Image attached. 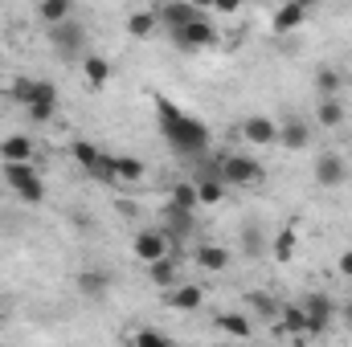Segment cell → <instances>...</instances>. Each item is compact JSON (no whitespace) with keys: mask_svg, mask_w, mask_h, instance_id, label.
Listing matches in <instances>:
<instances>
[{"mask_svg":"<svg viewBox=\"0 0 352 347\" xmlns=\"http://www.w3.org/2000/svg\"><path fill=\"white\" fill-rule=\"evenodd\" d=\"M111 286H115V278H111L107 270H78V278H74V290H78L87 302H102V298L111 294Z\"/></svg>","mask_w":352,"mask_h":347,"instance_id":"9c48e42d","label":"cell"},{"mask_svg":"<svg viewBox=\"0 0 352 347\" xmlns=\"http://www.w3.org/2000/svg\"><path fill=\"white\" fill-rule=\"evenodd\" d=\"M50 41H54V49H58L62 58H87V53H82V49H87V29H82V21H66V25L50 29Z\"/></svg>","mask_w":352,"mask_h":347,"instance_id":"8992f818","label":"cell"},{"mask_svg":"<svg viewBox=\"0 0 352 347\" xmlns=\"http://www.w3.org/2000/svg\"><path fill=\"white\" fill-rule=\"evenodd\" d=\"M209 347H238V344H230V339H226V344H209Z\"/></svg>","mask_w":352,"mask_h":347,"instance_id":"d590c367","label":"cell"},{"mask_svg":"<svg viewBox=\"0 0 352 347\" xmlns=\"http://www.w3.org/2000/svg\"><path fill=\"white\" fill-rule=\"evenodd\" d=\"M0 160H4V164H29V160H33V139H29V135H8V139H0Z\"/></svg>","mask_w":352,"mask_h":347,"instance_id":"e0dca14e","label":"cell"},{"mask_svg":"<svg viewBox=\"0 0 352 347\" xmlns=\"http://www.w3.org/2000/svg\"><path fill=\"white\" fill-rule=\"evenodd\" d=\"M0 323H4V302H0Z\"/></svg>","mask_w":352,"mask_h":347,"instance_id":"8d00e7d4","label":"cell"},{"mask_svg":"<svg viewBox=\"0 0 352 347\" xmlns=\"http://www.w3.org/2000/svg\"><path fill=\"white\" fill-rule=\"evenodd\" d=\"M340 274H344V278H352V250H344V254H340Z\"/></svg>","mask_w":352,"mask_h":347,"instance_id":"e575fe53","label":"cell"},{"mask_svg":"<svg viewBox=\"0 0 352 347\" xmlns=\"http://www.w3.org/2000/svg\"><path fill=\"white\" fill-rule=\"evenodd\" d=\"M70 156H74V164L82 168V172H98V164H102V152L94 147V143H87V139H74V147H70Z\"/></svg>","mask_w":352,"mask_h":347,"instance_id":"d4e9b609","label":"cell"},{"mask_svg":"<svg viewBox=\"0 0 352 347\" xmlns=\"http://www.w3.org/2000/svg\"><path fill=\"white\" fill-rule=\"evenodd\" d=\"M144 176H148L144 160H135V156H115V180H123V184H140Z\"/></svg>","mask_w":352,"mask_h":347,"instance_id":"4316f807","label":"cell"},{"mask_svg":"<svg viewBox=\"0 0 352 347\" xmlns=\"http://www.w3.org/2000/svg\"><path fill=\"white\" fill-rule=\"evenodd\" d=\"M78 66H82V78H87V86H90V90H107V86H111V62H107V58H98V53H87Z\"/></svg>","mask_w":352,"mask_h":347,"instance_id":"2e32d148","label":"cell"},{"mask_svg":"<svg viewBox=\"0 0 352 347\" xmlns=\"http://www.w3.org/2000/svg\"><path fill=\"white\" fill-rule=\"evenodd\" d=\"M201 200H197V184L192 180H180L173 184V192H168V208H180V213H192Z\"/></svg>","mask_w":352,"mask_h":347,"instance_id":"cb8c5ba5","label":"cell"},{"mask_svg":"<svg viewBox=\"0 0 352 347\" xmlns=\"http://www.w3.org/2000/svg\"><path fill=\"white\" fill-rule=\"evenodd\" d=\"M299 307H303V315H307V335H324V331L332 327V319H336V302H332L328 294H320V290H311Z\"/></svg>","mask_w":352,"mask_h":347,"instance_id":"5b68a950","label":"cell"},{"mask_svg":"<svg viewBox=\"0 0 352 347\" xmlns=\"http://www.w3.org/2000/svg\"><path fill=\"white\" fill-rule=\"evenodd\" d=\"M4 184L25 204H41L45 200V180H41V172L33 164H4Z\"/></svg>","mask_w":352,"mask_h":347,"instance_id":"3957f363","label":"cell"},{"mask_svg":"<svg viewBox=\"0 0 352 347\" xmlns=\"http://www.w3.org/2000/svg\"><path fill=\"white\" fill-rule=\"evenodd\" d=\"M37 16H41L50 29H58V25L74 21V8H70V0H41V4H37Z\"/></svg>","mask_w":352,"mask_h":347,"instance_id":"ffe728a7","label":"cell"},{"mask_svg":"<svg viewBox=\"0 0 352 347\" xmlns=\"http://www.w3.org/2000/svg\"><path fill=\"white\" fill-rule=\"evenodd\" d=\"M168 229H176V237L192 233V213H180V208H168Z\"/></svg>","mask_w":352,"mask_h":347,"instance_id":"1f68e13d","label":"cell"},{"mask_svg":"<svg viewBox=\"0 0 352 347\" xmlns=\"http://www.w3.org/2000/svg\"><path fill=\"white\" fill-rule=\"evenodd\" d=\"M316 123L328 127V131H336V127L344 123V102H340V98H320V106H316Z\"/></svg>","mask_w":352,"mask_h":347,"instance_id":"7402d4cb","label":"cell"},{"mask_svg":"<svg viewBox=\"0 0 352 347\" xmlns=\"http://www.w3.org/2000/svg\"><path fill=\"white\" fill-rule=\"evenodd\" d=\"M176 49H184V53H197V49H213L217 45V25L209 21V12H201L188 29H180L173 37Z\"/></svg>","mask_w":352,"mask_h":347,"instance_id":"277c9868","label":"cell"},{"mask_svg":"<svg viewBox=\"0 0 352 347\" xmlns=\"http://www.w3.org/2000/svg\"><path fill=\"white\" fill-rule=\"evenodd\" d=\"M263 250H266L263 229H258V225H246V229H242V254H246V258H258Z\"/></svg>","mask_w":352,"mask_h":347,"instance_id":"f1b7e54d","label":"cell"},{"mask_svg":"<svg viewBox=\"0 0 352 347\" xmlns=\"http://www.w3.org/2000/svg\"><path fill=\"white\" fill-rule=\"evenodd\" d=\"M307 16H311V4H303V0H291V4H283V8H274V16H270V29H274V33H295L299 25H307Z\"/></svg>","mask_w":352,"mask_h":347,"instance_id":"7c38bea8","label":"cell"},{"mask_svg":"<svg viewBox=\"0 0 352 347\" xmlns=\"http://www.w3.org/2000/svg\"><path fill=\"white\" fill-rule=\"evenodd\" d=\"M274 331H278V335H307V315H303V307H299V302H287V307H278Z\"/></svg>","mask_w":352,"mask_h":347,"instance_id":"5bb4252c","label":"cell"},{"mask_svg":"<svg viewBox=\"0 0 352 347\" xmlns=\"http://www.w3.org/2000/svg\"><path fill=\"white\" fill-rule=\"evenodd\" d=\"M238 131H242V139L254 143V147H274V143H278V123L266 119V115H250V119H242Z\"/></svg>","mask_w":352,"mask_h":347,"instance_id":"ba28073f","label":"cell"},{"mask_svg":"<svg viewBox=\"0 0 352 347\" xmlns=\"http://www.w3.org/2000/svg\"><path fill=\"white\" fill-rule=\"evenodd\" d=\"M197 265L209 270V274H221V270L230 265V250H226V246H201V250H197Z\"/></svg>","mask_w":352,"mask_h":347,"instance_id":"484cf974","label":"cell"},{"mask_svg":"<svg viewBox=\"0 0 352 347\" xmlns=\"http://www.w3.org/2000/svg\"><path fill=\"white\" fill-rule=\"evenodd\" d=\"M344 180H349V160H344V156L328 152V156L316 160V184H320V188H340Z\"/></svg>","mask_w":352,"mask_h":347,"instance_id":"8fae6325","label":"cell"},{"mask_svg":"<svg viewBox=\"0 0 352 347\" xmlns=\"http://www.w3.org/2000/svg\"><path fill=\"white\" fill-rule=\"evenodd\" d=\"M213 327L230 339V344H246L250 335H254V327H250V319L246 315H238V311H226V315H217L213 319Z\"/></svg>","mask_w":352,"mask_h":347,"instance_id":"4fadbf2b","label":"cell"},{"mask_svg":"<svg viewBox=\"0 0 352 347\" xmlns=\"http://www.w3.org/2000/svg\"><path fill=\"white\" fill-rule=\"evenodd\" d=\"M295 258V229L287 225V229H278V237H274V261H291Z\"/></svg>","mask_w":352,"mask_h":347,"instance_id":"f546056e","label":"cell"},{"mask_svg":"<svg viewBox=\"0 0 352 347\" xmlns=\"http://www.w3.org/2000/svg\"><path fill=\"white\" fill-rule=\"evenodd\" d=\"M148 278H152V286H160V290H173V286H180V261L168 254L164 261L148 265Z\"/></svg>","mask_w":352,"mask_h":347,"instance_id":"d6986e66","label":"cell"},{"mask_svg":"<svg viewBox=\"0 0 352 347\" xmlns=\"http://www.w3.org/2000/svg\"><path fill=\"white\" fill-rule=\"evenodd\" d=\"M54 110H58V106L37 102V106H29V119H33V123H50V119H54Z\"/></svg>","mask_w":352,"mask_h":347,"instance_id":"836d02e7","label":"cell"},{"mask_svg":"<svg viewBox=\"0 0 352 347\" xmlns=\"http://www.w3.org/2000/svg\"><path fill=\"white\" fill-rule=\"evenodd\" d=\"M156 16H160V25L176 37L180 29H188V25L201 16V8H197V4H184V0H176V4H160V8H156Z\"/></svg>","mask_w":352,"mask_h":347,"instance_id":"30bf717a","label":"cell"},{"mask_svg":"<svg viewBox=\"0 0 352 347\" xmlns=\"http://www.w3.org/2000/svg\"><path fill=\"white\" fill-rule=\"evenodd\" d=\"M8 98H12V102H21V106L29 110V106H33V98H37V78H12Z\"/></svg>","mask_w":352,"mask_h":347,"instance_id":"83f0119b","label":"cell"},{"mask_svg":"<svg viewBox=\"0 0 352 347\" xmlns=\"http://www.w3.org/2000/svg\"><path fill=\"white\" fill-rule=\"evenodd\" d=\"M340 86H344V74L336 66H320L316 70V90L320 98H340Z\"/></svg>","mask_w":352,"mask_h":347,"instance_id":"603a6c76","label":"cell"},{"mask_svg":"<svg viewBox=\"0 0 352 347\" xmlns=\"http://www.w3.org/2000/svg\"><path fill=\"white\" fill-rule=\"evenodd\" d=\"M156 25H160V16H156V8H140V12H131V16H127V33H131L135 41H144V37H152V33H156Z\"/></svg>","mask_w":352,"mask_h":347,"instance_id":"44dd1931","label":"cell"},{"mask_svg":"<svg viewBox=\"0 0 352 347\" xmlns=\"http://www.w3.org/2000/svg\"><path fill=\"white\" fill-rule=\"evenodd\" d=\"M278 143H283V147H291V152H303V147L311 143V131H307V123H303V119L278 123Z\"/></svg>","mask_w":352,"mask_h":347,"instance_id":"ac0fdd59","label":"cell"},{"mask_svg":"<svg viewBox=\"0 0 352 347\" xmlns=\"http://www.w3.org/2000/svg\"><path fill=\"white\" fill-rule=\"evenodd\" d=\"M246 298H250V307H254V311H258L263 319H278V302H274V298H270L266 290H250Z\"/></svg>","mask_w":352,"mask_h":347,"instance_id":"4dcf8cb0","label":"cell"},{"mask_svg":"<svg viewBox=\"0 0 352 347\" xmlns=\"http://www.w3.org/2000/svg\"><path fill=\"white\" fill-rule=\"evenodd\" d=\"M135 347H176V344L160 331H135Z\"/></svg>","mask_w":352,"mask_h":347,"instance_id":"d6a6232c","label":"cell"},{"mask_svg":"<svg viewBox=\"0 0 352 347\" xmlns=\"http://www.w3.org/2000/svg\"><path fill=\"white\" fill-rule=\"evenodd\" d=\"M156 123H160V135L176 160H205L209 156V127L197 115L180 110L173 98L156 94Z\"/></svg>","mask_w":352,"mask_h":347,"instance_id":"6da1fadb","label":"cell"},{"mask_svg":"<svg viewBox=\"0 0 352 347\" xmlns=\"http://www.w3.org/2000/svg\"><path fill=\"white\" fill-rule=\"evenodd\" d=\"M164 302H168L173 311H197V307L205 302V290L192 286V282H180V286H173V290L164 294Z\"/></svg>","mask_w":352,"mask_h":347,"instance_id":"9a60e30c","label":"cell"},{"mask_svg":"<svg viewBox=\"0 0 352 347\" xmlns=\"http://www.w3.org/2000/svg\"><path fill=\"white\" fill-rule=\"evenodd\" d=\"M217 172H221L226 188H250V184L263 180V164L254 156H246V152H230V156L217 160Z\"/></svg>","mask_w":352,"mask_h":347,"instance_id":"7a4b0ae2","label":"cell"},{"mask_svg":"<svg viewBox=\"0 0 352 347\" xmlns=\"http://www.w3.org/2000/svg\"><path fill=\"white\" fill-rule=\"evenodd\" d=\"M349 319H352V307H349Z\"/></svg>","mask_w":352,"mask_h":347,"instance_id":"74e56055","label":"cell"},{"mask_svg":"<svg viewBox=\"0 0 352 347\" xmlns=\"http://www.w3.org/2000/svg\"><path fill=\"white\" fill-rule=\"evenodd\" d=\"M131 250H135V258L144 261V265H156V261L168 258V237L160 229H140L135 241H131Z\"/></svg>","mask_w":352,"mask_h":347,"instance_id":"52a82bcc","label":"cell"}]
</instances>
